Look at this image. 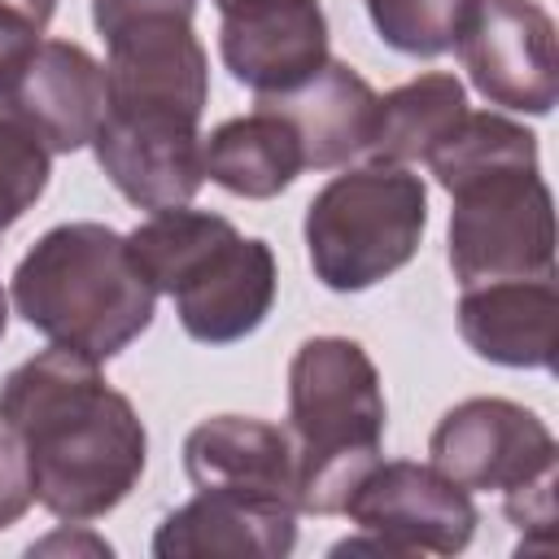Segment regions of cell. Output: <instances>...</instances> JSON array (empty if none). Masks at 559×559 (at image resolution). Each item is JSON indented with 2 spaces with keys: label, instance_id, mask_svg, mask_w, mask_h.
<instances>
[{
  "label": "cell",
  "instance_id": "obj_6",
  "mask_svg": "<svg viewBox=\"0 0 559 559\" xmlns=\"http://www.w3.org/2000/svg\"><path fill=\"white\" fill-rule=\"evenodd\" d=\"M428 227V188L397 162L332 175L306 205V253L332 293H362L402 271Z\"/></svg>",
  "mask_w": 559,
  "mask_h": 559
},
{
  "label": "cell",
  "instance_id": "obj_19",
  "mask_svg": "<svg viewBox=\"0 0 559 559\" xmlns=\"http://www.w3.org/2000/svg\"><path fill=\"white\" fill-rule=\"evenodd\" d=\"M472 0H367L376 35L402 57H441L454 48Z\"/></svg>",
  "mask_w": 559,
  "mask_h": 559
},
{
  "label": "cell",
  "instance_id": "obj_9",
  "mask_svg": "<svg viewBox=\"0 0 559 559\" xmlns=\"http://www.w3.org/2000/svg\"><path fill=\"white\" fill-rule=\"evenodd\" d=\"M358 533H371L389 559L459 555L476 533V502L432 463H376L345 502Z\"/></svg>",
  "mask_w": 559,
  "mask_h": 559
},
{
  "label": "cell",
  "instance_id": "obj_22",
  "mask_svg": "<svg viewBox=\"0 0 559 559\" xmlns=\"http://www.w3.org/2000/svg\"><path fill=\"white\" fill-rule=\"evenodd\" d=\"M52 13L57 0H0V70L44 35Z\"/></svg>",
  "mask_w": 559,
  "mask_h": 559
},
{
  "label": "cell",
  "instance_id": "obj_20",
  "mask_svg": "<svg viewBox=\"0 0 559 559\" xmlns=\"http://www.w3.org/2000/svg\"><path fill=\"white\" fill-rule=\"evenodd\" d=\"M52 153L13 118L0 114V236L44 197Z\"/></svg>",
  "mask_w": 559,
  "mask_h": 559
},
{
  "label": "cell",
  "instance_id": "obj_11",
  "mask_svg": "<svg viewBox=\"0 0 559 559\" xmlns=\"http://www.w3.org/2000/svg\"><path fill=\"white\" fill-rule=\"evenodd\" d=\"M0 114L48 153H79L105 118V66L70 39H35L0 70Z\"/></svg>",
  "mask_w": 559,
  "mask_h": 559
},
{
  "label": "cell",
  "instance_id": "obj_13",
  "mask_svg": "<svg viewBox=\"0 0 559 559\" xmlns=\"http://www.w3.org/2000/svg\"><path fill=\"white\" fill-rule=\"evenodd\" d=\"M183 472L192 489H223L297 511V459L280 424L253 415L201 419L183 437Z\"/></svg>",
  "mask_w": 559,
  "mask_h": 559
},
{
  "label": "cell",
  "instance_id": "obj_10",
  "mask_svg": "<svg viewBox=\"0 0 559 559\" xmlns=\"http://www.w3.org/2000/svg\"><path fill=\"white\" fill-rule=\"evenodd\" d=\"M472 87L515 114H550L559 100L555 17L537 0H472L454 39Z\"/></svg>",
  "mask_w": 559,
  "mask_h": 559
},
{
  "label": "cell",
  "instance_id": "obj_23",
  "mask_svg": "<svg viewBox=\"0 0 559 559\" xmlns=\"http://www.w3.org/2000/svg\"><path fill=\"white\" fill-rule=\"evenodd\" d=\"M148 13H197V0H92V26L105 35L131 17H148Z\"/></svg>",
  "mask_w": 559,
  "mask_h": 559
},
{
  "label": "cell",
  "instance_id": "obj_1",
  "mask_svg": "<svg viewBox=\"0 0 559 559\" xmlns=\"http://www.w3.org/2000/svg\"><path fill=\"white\" fill-rule=\"evenodd\" d=\"M0 424L26 450L35 502L61 524L109 515L148 463V432L131 397L70 345H48L4 376Z\"/></svg>",
  "mask_w": 559,
  "mask_h": 559
},
{
  "label": "cell",
  "instance_id": "obj_18",
  "mask_svg": "<svg viewBox=\"0 0 559 559\" xmlns=\"http://www.w3.org/2000/svg\"><path fill=\"white\" fill-rule=\"evenodd\" d=\"M467 114V92L454 74L428 70L384 96H376V122L367 153L371 162H424Z\"/></svg>",
  "mask_w": 559,
  "mask_h": 559
},
{
  "label": "cell",
  "instance_id": "obj_14",
  "mask_svg": "<svg viewBox=\"0 0 559 559\" xmlns=\"http://www.w3.org/2000/svg\"><path fill=\"white\" fill-rule=\"evenodd\" d=\"M297 546V511L223 493L197 489L183 507H175L157 533V559H284Z\"/></svg>",
  "mask_w": 559,
  "mask_h": 559
},
{
  "label": "cell",
  "instance_id": "obj_8",
  "mask_svg": "<svg viewBox=\"0 0 559 559\" xmlns=\"http://www.w3.org/2000/svg\"><path fill=\"white\" fill-rule=\"evenodd\" d=\"M432 467L472 489H528L555 476L559 445L546 419L511 397H467L450 406L428 437Z\"/></svg>",
  "mask_w": 559,
  "mask_h": 559
},
{
  "label": "cell",
  "instance_id": "obj_2",
  "mask_svg": "<svg viewBox=\"0 0 559 559\" xmlns=\"http://www.w3.org/2000/svg\"><path fill=\"white\" fill-rule=\"evenodd\" d=\"M424 162L454 197L450 271L463 288L555 275V201L528 127L467 109Z\"/></svg>",
  "mask_w": 559,
  "mask_h": 559
},
{
  "label": "cell",
  "instance_id": "obj_7",
  "mask_svg": "<svg viewBox=\"0 0 559 559\" xmlns=\"http://www.w3.org/2000/svg\"><path fill=\"white\" fill-rule=\"evenodd\" d=\"M105 57V118L135 127L201 131L210 100V57L188 13L131 17L100 35Z\"/></svg>",
  "mask_w": 559,
  "mask_h": 559
},
{
  "label": "cell",
  "instance_id": "obj_4",
  "mask_svg": "<svg viewBox=\"0 0 559 559\" xmlns=\"http://www.w3.org/2000/svg\"><path fill=\"white\" fill-rule=\"evenodd\" d=\"M131 258L175 301L179 328L201 345H231L262 328L275 306V253L258 236H240L231 218L210 210H153L127 231Z\"/></svg>",
  "mask_w": 559,
  "mask_h": 559
},
{
  "label": "cell",
  "instance_id": "obj_5",
  "mask_svg": "<svg viewBox=\"0 0 559 559\" xmlns=\"http://www.w3.org/2000/svg\"><path fill=\"white\" fill-rule=\"evenodd\" d=\"M384 389L371 354L349 336H310L288 362V441L297 459V511L341 515L358 480L380 463Z\"/></svg>",
  "mask_w": 559,
  "mask_h": 559
},
{
  "label": "cell",
  "instance_id": "obj_24",
  "mask_svg": "<svg viewBox=\"0 0 559 559\" xmlns=\"http://www.w3.org/2000/svg\"><path fill=\"white\" fill-rule=\"evenodd\" d=\"M4 328H9V297H4V288H0V336H4Z\"/></svg>",
  "mask_w": 559,
  "mask_h": 559
},
{
  "label": "cell",
  "instance_id": "obj_15",
  "mask_svg": "<svg viewBox=\"0 0 559 559\" xmlns=\"http://www.w3.org/2000/svg\"><path fill=\"white\" fill-rule=\"evenodd\" d=\"M555 319H559L555 275L493 280V284L463 288L459 297V336L476 358L498 367L550 371Z\"/></svg>",
  "mask_w": 559,
  "mask_h": 559
},
{
  "label": "cell",
  "instance_id": "obj_3",
  "mask_svg": "<svg viewBox=\"0 0 559 559\" xmlns=\"http://www.w3.org/2000/svg\"><path fill=\"white\" fill-rule=\"evenodd\" d=\"M13 306L52 345L105 362L148 332L157 293L122 231L79 218L48 227L26 249L13 271Z\"/></svg>",
  "mask_w": 559,
  "mask_h": 559
},
{
  "label": "cell",
  "instance_id": "obj_21",
  "mask_svg": "<svg viewBox=\"0 0 559 559\" xmlns=\"http://www.w3.org/2000/svg\"><path fill=\"white\" fill-rule=\"evenodd\" d=\"M35 502V485H31V463L22 441L0 424V528L17 524Z\"/></svg>",
  "mask_w": 559,
  "mask_h": 559
},
{
  "label": "cell",
  "instance_id": "obj_17",
  "mask_svg": "<svg viewBox=\"0 0 559 559\" xmlns=\"http://www.w3.org/2000/svg\"><path fill=\"white\" fill-rule=\"evenodd\" d=\"M201 170L231 197L271 201L306 170V157L297 131L275 109L253 105V114L227 118L201 135Z\"/></svg>",
  "mask_w": 559,
  "mask_h": 559
},
{
  "label": "cell",
  "instance_id": "obj_12",
  "mask_svg": "<svg viewBox=\"0 0 559 559\" xmlns=\"http://www.w3.org/2000/svg\"><path fill=\"white\" fill-rule=\"evenodd\" d=\"M218 57L253 96L301 87L328 61V17L319 0H245L223 13Z\"/></svg>",
  "mask_w": 559,
  "mask_h": 559
},
{
  "label": "cell",
  "instance_id": "obj_25",
  "mask_svg": "<svg viewBox=\"0 0 559 559\" xmlns=\"http://www.w3.org/2000/svg\"><path fill=\"white\" fill-rule=\"evenodd\" d=\"M218 4V13H227V9H236V4H245V0H214Z\"/></svg>",
  "mask_w": 559,
  "mask_h": 559
},
{
  "label": "cell",
  "instance_id": "obj_16",
  "mask_svg": "<svg viewBox=\"0 0 559 559\" xmlns=\"http://www.w3.org/2000/svg\"><path fill=\"white\" fill-rule=\"evenodd\" d=\"M262 109H275L301 144L306 166L332 170L349 166V157L367 153L371 122H376V87L345 61H323L301 87L258 96Z\"/></svg>",
  "mask_w": 559,
  "mask_h": 559
}]
</instances>
